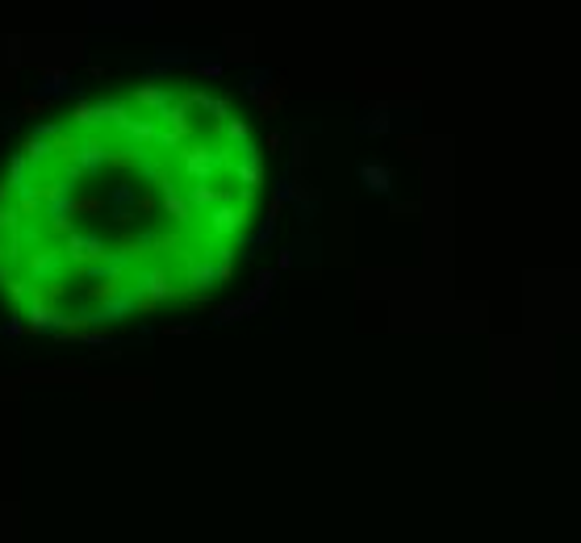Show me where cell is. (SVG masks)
<instances>
[{"label":"cell","instance_id":"obj_1","mask_svg":"<svg viewBox=\"0 0 581 543\" xmlns=\"http://www.w3.org/2000/svg\"><path fill=\"white\" fill-rule=\"evenodd\" d=\"M268 192L251 113L205 79H138L29 125L0 163V297L96 339L209 301Z\"/></svg>","mask_w":581,"mask_h":543}]
</instances>
